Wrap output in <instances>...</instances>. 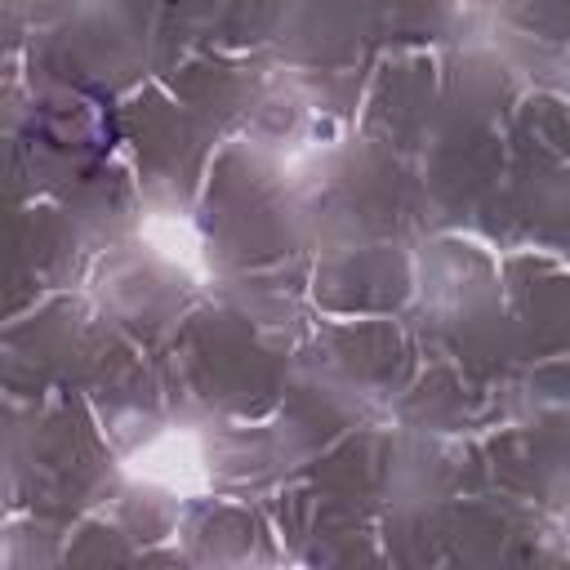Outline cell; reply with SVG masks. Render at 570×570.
Instances as JSON below:
<instances>
[]
</instances>
